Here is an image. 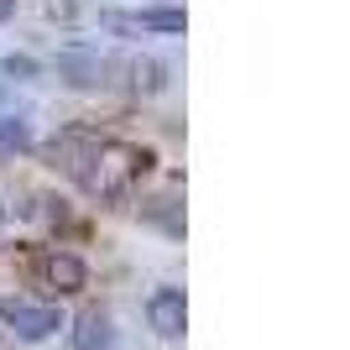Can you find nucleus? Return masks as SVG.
I'll return each mask as SVG.
<instances>
[{
	"instance_id": "f257e3e1",
	"label": "nucleus",
	"mask_w": 350,
	"mask_h": 350,
	"mask_svg": "<svg viewBox=\"0 0 350 350\" xmlns=\"http://www.w3.org/2000/svg\"><path fill=\"white\" fill-rule=\"evenodd\" d=\"M146 167H152V152H142V146H131V142H94L73 178L84 183L89 199H126Z\"/></svg>"
},
{
	"instance_id": "f03ea898",
	"label": "nucleus",
	"mask_w": 350,
	"mask_h": 350,
	"mask_svg": "<svg viewBox=\"0 0 350 350\" xmlns=\"http://www.w3.org/2000/svg\"><path fill=\"white\" fill-rule=\"evenodd\" d=\"M0 324H11L16 340H27V345H37V340L58 335L63 329V314L53 304H27V298H0Z\"/></svg>"
},
{
	"instance_id": "7ed1b4c3",
	"label": "nucleus",
	"mask_w": 350,
	"mask_h": 350,
	"mask_svg": "<svg viewBox=\"0 0 350 350\" xmlns=\"http://www.w3.org/2000/svg\"><path fill=\"white\" fill-rule=\"evenodd\" d=\"M146 319L162 340H183V324H189V304H183V288H157L152 304H146Z\"/></svg>"
},
{
	"instance_id": "20e7f679",
	"label": "nucleus",
	"mask_w": 350,
	"mask_h": 350,
	"mask_svg": "<svg viewBox=\"0 0 350 350\" xmlns=\"http://www.w3.org/2000/svg\"><path fill=\"white\" fill-rule=\"evenodd\" d=\"M37 278H42V288H53V293H79L84 288V262L73 256V251H42L37 256Z\"/></svg>"
},
{
	"instance_id": "39448f33",
	"label": "nucleus",
	"mask_w": 350,
	"mask_h": 350,
	"mask_svg": "<svg viewBox=\"0 0 350 350\" xmlns=\"http://www.w3.org/2000/svg\"><path fill=\"white\" fill-rule=\"evenodd\" d=\"M58 73L68 79L73 89H100V84H105V73H110V63H105L100 53L68 47V53H58Z\"/></svg>"
},
{
	"instance_id": "423d86ee",
	"label": "nucleus",
	"mask_w": 350,
	"mask_h": 350,
	"mask_svg": "<svg viewBox=\"0 0 350 350\" xmlns=\"http://www.w3.org/2000/svg\"><path fill=\"white\" fill-rule=\"evenodd\" d=\"M68 340H73V350H116V324H110V314L89 308V314L73 319Z\"/></svg>"
},
{
	"instance_id": "0eeeda50",
	"label": "nucleus",
	"mask_w": 350,
	"mask_h": 350,
	"mask_svg": "<svg viewBox=\"0 0 350 350\" xmlns=\"http://www.w3.org/2000/svg\"><path fill=\"white\" fill-rule=\"evenodd\" d=\"M105 27L110 31H183V11H173V5H157V11H142V16H105Z\"/></svg>"
},
{
	"instance_id": "6e6552de",
	"label": "nucleus",
	"mask_w": 350,
	"mask_h": 350,
	"mask_svg": "<svg viewBox=\"0 0 350 350\" xmlns=\"http://www.w3.org/2000/svg\"><path fill=\"white\" fill-rule=\"evenodd\" d=\"M31 146V126L21 116H0V157H16Z\"/></svg>"
},
{
	"instance_id": "1a4fd4ad",
	"label": "nucleus",
	"mask_w": 350,
	"mask_h": 350,
	"mask_svg": "<svg viewBox=\"0 0 350 350\" xmlns=\"http://www.w3.org/2000/svg\"><path fill=\"white\" fill-rule=\"evenodd\" d=\"M131 84H136V94H157L162 89V63L157 58H136L131 63Z\"/></svg>"
},
{
	"instance_id": "9d476101",
	"label": "nucleus",
	"mask_w": 350,
	"mask_h": 350,
	"mask_svg": "<svg viewBox=\"0 0 350 350\" xmlns=\"http://www.w3.org/2000/svg\"><path fill=\"white\" fill-rule=\"evenodd\" d=\"M5 73H11V79H31L37 63H31V58H5Z\"/></svg>"
},
{
	"instance_id": "9b49d317",
	"label": "nucleus",
	"mask_w": 350,
	"mask_h": 350,
	"mask_svg": "<svg viewBox=\"0 0 350 350\" xmlns=\"http://www.w3.org/2000/svg\"><path fill=\"white\" fill-rule=\"evenodd\" d=\"M16 16V0H0V21H11Z\"/></svg>"
},
{
	"instance_id": "f8f14e48",
	"label": "nucleus",
	"mask_w": 350,
	"mask_h": 350,
	"mask_svg": "<svg viewBox=\"0 0 350 350\" xmlns=\"http://www.w3.org/2000/svg\"><path fill=\"white\" fill-rule=\"evenodd\" d=\"M0 219H5V209H0Z\"/></svg>"
}]
</instances>
